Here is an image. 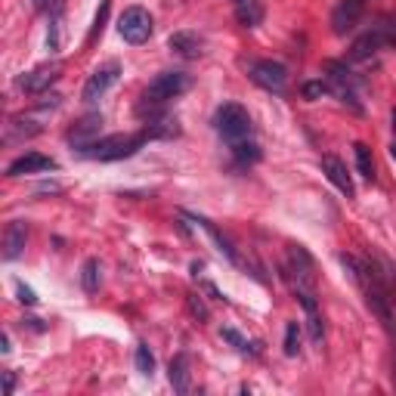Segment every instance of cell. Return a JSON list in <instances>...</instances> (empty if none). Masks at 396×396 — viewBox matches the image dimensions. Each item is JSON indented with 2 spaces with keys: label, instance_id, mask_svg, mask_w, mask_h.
<instances>
[{
  "label": "cell",
  "instance_id": "6da1fadb",
  "mask_svg": "<svg viewBox=\"0 0 396 396\" xmlns=\"http://www.w3.org/2000/svg\"><path fill=\"white\" fill-rule=\"evenodd\" d=\"M149 140H152L149 130H140V134H111V136L90 143L87 149H81V155L93 158V161H121V158L136 155Z\"/></svg>",
  "mask_w": 396,
  "mask_h": 396
},
{
  "label": "cell",
  "instance_id": "7c38bea8",
  "mask_svg": "<svg viewBox=\"0 0 396 396\" xmlns=\"http://www.w3.org/2000/svg\"><path fill=\"white\" fill-rule=\"evenodd\" d=\"M297 300H300L303 313H307L309 341H313V344L319 347V344H322V316H319V303H316L313 288H303V285H297Z\"/></svg>",
  "mask_w": 396,
  "mask_h": 396
},
{
  "label": "cell",
  "instance_id": "7a4b0ae2",
  "mask_svg": "<svg viewBox=\"0 0 396 396\" xmlns=\"http://www.w3.org/2000/svg\"><path fill=\"white\" fill-rule=\"evenodd\" d=\"M189 75L186 71H161V75L155 78V81L146 87V93H143V105L140 111L146 109H161V105H168L170 99L183 96L189 90Z\"/></svg>",
  "mask_w": 396,
  "mask_h": 396
},
{
  "label": "cell",
  "instance_id": "e0dca14e",
  "mask_svg": "<svg viewBox=\"0 0 396 396\" xmlns=\"http://www.w3.org/2000/svg\"><path fill=\"white\" fill-rule=\"evenodd\" d=\"M168 47L177 53V56L183 59H198L201 56V41H198V35H192V31H177V35L168 37Z\"/></svg>",
  "mask_w": 396,
  "mask_h": 396
},
{
  "label": "cell",
  "instance_id": "f1b7e54d",
  "mask_svg": "<svg viewBox=\"0 0 396 396\" xmlns=\"http://www.w3.org/2000/svg\"><path fill=\"white\" fill-rule=\"evenodd\" d=\"M16 294H19V300L28 303V307H35V303H37V294L31 291L28 285H22V282H16Z\"/></svg>",
  "mask_w": 396,
  "mask_h": 396
},
{
  "label": "cell",
  "instance_id": "8fae6325",
  "mask_svg": "<svg viewBox=\"0 0 396 396\" xmlns=\"http://www.w3.org/2000/svg\"><path fill=\"white\" fill-rule=\"evenodd\" d=\"M59 164L53 161V158L41 155V152H25V155H19L16 161L6 168V177H25V174H41V170H56Z\"/></svg>",
  "mask_w": 396,
  "mask_h": 396
},
{
  "label": "cell",
  "instance_id": "d4e9b609",
  "mask_svg": "<svg viewBox=\"0 0 396 396\" xmlns=\"http://www.w3.org/2000/svg\"><path fill=\"white\" fill-rule=\"evenodd\" d=\"M220 334H223V341H229V344H233L235 350H239V353H257V350L248 344V338H242V334L235 332V328H223Z\"/></svg>",
  "mask_w": 396,
  "mask_h": 396
},
{
  "label": "cell",
  "instance_id": "ffe728a7",
  "mask_svg": "<svg viewBox=\"0 0 396 396\" xmlns=\"http://www.w3.org/2000/svg\"><path fill=\"white\" fill-rule=\"evenodd\" d=\"M353 155H356V168H359V174L366 177L368 183L375 180V158H372V149L366 146V143H356L353 146Z\"/></svg>",
  "mask_w": 396,
  "mask_h": 396
},
{
  "label": "cell",
  "instance_id": "52a82bcc",
  "mask_svg": "<svg viewBox=\"0 0 396 396\" xmlns=\"http://www.w3.org/2000/svg\"><path fill=\"white\" fill-rule=\"evenodd\" d=\"M118 75H121V65H118V62H105V65H99L93 75L87 78V84H84L81 99H84V102H96V99H102V96H105V90H109L111 84L118 81Z\"/></svg>",
  "mask_w": 396,
  "mask_h": 396
},
{
  "label": "cell",
  "instance_id": "cb8c5ba5",
  "mask_svg": "<svg viewBox=\"0 0 396 396\" xmlns=\"http://www.w3.org/2000/svg\"><path fill=\"white\" fill-rule=\"evenodd\" d=\"M300 353V325L288 322L285 325V356H297Z\"/></svg>",
  "mask_w": 396,
  "mask_h": 396
},
{
  "label": "cell",
  "instance_id": "7402d4cb",
  "mask_svg": "<svg viewBox=\"0 0 396 396\" xmlns=\"http://www.w3.org/2000/svg\"><path fill=\"white\" fill-rule=\"evenodd\" d=\"M233 155H235V161H242V164H254V161H260V146L257 143H251V140H239V143H233Z\"/></svg>",
  "mask_w": 396,
  "mask_h": 396
},
{
  "label": "cell",
  "instance_id": "4316f807",
  "mask_svg": "<svg viewBox=\"0 0 396 396\" xmlns=\"http://www.w3.org/2000/svg\"><path fill=\"white\" fill-rule=\"evenodd\" d=\"M186 307H189V313H192L195 316V319H201V322H208V307H204V303H201V297H198V294H189L186 297Z\"/></svg>",
  "mask_w": 396,
  "mask_h": 396
},
{
  "label": "cell",
  "instance_id": "4fadbf2b",
  "mask_svg": "<svg viewBox=\"0 0 396 396\" xmlns=\"http://www.w3.org/2000/svg\"><path fill=\"white\" fill-rule=\"evenodd\" d=\"M362 16V0H341L332 12V31L334 35H347V31L356 28Z\"/></svg>",
  "mask_w": 396,
  "mask_h": 396
},
{
  "label": "cell",
  "instance_id": "8992f818",
  "mask_svg": "<svg viewBox=\"0 0 396 396\" xmlns=\"http://www.w3.org/2000/svg\"><path fill=\"white\" fill-rule=\"evenodd\" d=\"M62 75V62H47V65H37V69L25 71V75L16 78V87L25 90V93H44L50 90V84L59 81Z\"/></svg>",
  "mask_w": 396,
  "mask_h": 396
},
{
  "label": "cell",
  "instance_id": "9c48e42d",
  "mask_svg": "<svg viewBox=\"0 0 396 396\" xmlns=\"http://www.w3.org/2000/svg\"><path fill=\"white\" fill-rule=\"evenodd\" d=\"M288 267H291V273L297 276V285L313 288L316 263H313V257H309L307 248L303 245H288Z\"/></svg>",
  "mask_w": 396,
  "mask_h": 396
},
{
  "label": "cell",
  "instance_id": "ba28073f",
  "mask_svg": "<svg viewBox=\"0 0 396 396\" xmlns=\"http://www.w3.org/2000/svg\"><path fill=\"white\" fill-rule=\"evenodd\" d=\"M393 44V37L387 35V31H381V28H375V31H366L362 37H356L353 41V47H350V59L353 62H362V59H372L378 50H384V47H390Z\"/></svg>",
  "mask_w": 396,
  "mask_h": 396
},
{
  "label": "cell",
  "instance_id": "ac0fdd59",
  "mask_svg": "<svg viewBox=\"0 0 396 396\" xmlns=\"http://www.w3.org/2000/svg\"><path fill=\"white\" fill-rule=\"evenodd\" d=\"M192 220H195L198 226L204 229V233L210 235V239H214L217 251H220V254H226V260H229V263H239V251H235V245H233V242H229V235H223L220 229H217L214 223L208 220V217H192Z\"/></svg>",
  "mask_w": 396,
  "mask_h": 396
},
{
  "label": "cell",
  "instance_id": "f546056e",
  "mask_svg": "<svg viewBox=\"0 0 396 396\" xmlns=\"http://www.w3.org/2000/svg\"><path fill=\"white\" fill-rule=\"evenodd\" d=\"M12 390H16V375H12V372H3V393L12 396Z\"/></svg>",
  "mask_w": 396,
  "mask_h": 396
},
{
  "label": "cell",
  "instance_id": "d6a6232c",
  "mask_svg": "<svg viewBox=\"0 0 396 396\" xmlns=\"http://www.w3.org/2000/svg\"><path fill=\"white\" fill-rule=\"evenodd\" d=\"M390 158H393V161H396V140L390 143Z\"/></svg>",
  "mask_w": 396,
  "mask_h": 396
},
{
  "label": "cell",
  "instance_id": "9a60e30c",
  "mask_svg": "<svg viewBox=\"0 0 396 396\" xmlns=\"http://www.w3.org/2000/svg\"><path fill=\"white\" fill-rule=\"evenodd\" d=\"M322 170H325V177L334 183V189H338V192H344L347 198H353V195H356L353 180H350V174H347V164L341 161V158L325 155V158H322Z\"/></svg>",
  "mask_w": 396,
  "mask_h": 396
},
{
  "label": "cell",
  "instance_id": "836d02e7",
  "mask_svg": "<svg viewBox=\"0 0 396 396\" xmlns=\"http://www.w3.org/2000/svg\"><path fill=\"white\" fill-rule=\"evenodd\" d=\"M393 134H396V109H393Z\"/></svg>",
  "mask_w": 396,
  "mask_h": 396
},
{
  "label": "cell",
  "instance_id": "2e32d148",
  "mask_svg": "<svg viewBox=\"0 0 396 396\" xmlns=\"http://www.w3.org/2000/svg\"><path fill=\"white\" fill-rule=\"evenodd\" d=\"M168 378L174 384L177 393H189L192 390V372H189V353H177L170 359V368H168Z\"/></svg>",
  "mask_w": 396,
  "mask_h": 396
},
{
  "label": "cell",
  "instance_id": "5bb4252c",
  "mask_svg": "<svg viewBox=\"0 0 396 396\" xmlns=\"http://www.w3.org/2000/svg\"><path fill=\"white\" fill-rule=\"evenodd\" d=\"M25 242H28V223L25 220L6 223V233H3V257L6 260H19L22 251H25Z\"/></svg>",
  "mask_w": 396,
  "mask_h": 396
},
{
  "label": "cell",
  "instance_id": "3957f363",
  "mask_svg": "<svg viewBox=\"0 0 396 396\" xmlns=\"http://www.w3.org/2000/svg\"><path fill=\"white\" fill-rule=\"evenodd\" d=\"M214 127H217V134H220L223 140L233 146V143H239V140H251L254 124H251V115H248L245 105L223 102L220 109L214 111Z\"/></svg>",
  "mask_w": 396,
  "mask_h": 396
},
{
  "label": "cell",
  "instance_id": "4dcf8cb0",
  "mask_svg": "<svg viewBox=\"0 0 396 396\" xmlns=\"http://www.w3.org/2000/svg\"><path fill=\"white\" fill-rule=\"evenodd\" d=\"M37 192H59V186H56V183H41V186H37Z\"/></svg>",
  "mask_w": 396,
  "mask_h": 396
},
{
  "label": "cell",
  "instance_id": "603a6c76",
  "mask_svg": "<svg viewBox=\"0 0 396 396\" xmlns=\"http://www.w3.org/2000/svg\"><path fill=\"white\" fill-rule=\"evenodd\" d=\"M81 288L87 294L99 291V260H96V257H90V260L81 267Z\"/></svg>",
  "mask_w": 396,
  "mask_h": 396
},
{
  "label": "cell",
  "instance_id": "277c9868",
  "mask_svg": "<svg viewBox=\"0 0 396 396\" xmlns=\"http://www.w3.org/2000/svg\"><path fill=\"white\" fill-rule=\"evenodd\" d=\"M248 78L257 87L269 90V93H285V87H288L285 65L273 62V59H254V62H248Z\"/></svg>",
  "mask_w": 396,
  "mask_h": 396
},
{
  "label": "cell",
  "instance_id": "d6986e66",
  "mask_svg": "<svg viewBox=\"0 0 396 396\" xmlns=\"http://www.w3.org/2000/svg\"><path fill=\"white\" fill-rule=\"evenodd\" d=\"M233 10H235L239 25H245V28H254V25L263 22V3L260 0H233Z\"/></svg>",
  "mask_w": 396,
  "mask_h": 396
},
{
  "label": "cell",
  "instance_id": "484cf974",
  "mask_svg": "<svg viewBox=\"0 0 396 396\" xmlns=\"http://www.w3.org/2000/svg\"><path fill=\"white\" fill-rule=\"evenodd\" d=\"M109 10H111V3H109V0H102V3H99L96 22H93V28H90V37H87V41H93L96 35H102V28H105V19H109Z\"/></svg>",
  "mask_w": 396,
  "mask_h": 396
},
{
  "label": "cell",
  "instance_id": "83f0119b",
  "mask_svg": "<svg viewBox=\"0 0 396 396\" xmlns=\"http://www.w3.org/2000/svg\"><path fill=\"white\" fill-rule=\"evenodd\" d=\"M328 93V84H322V81H307L303 84V96L307 99H322Z\"/></svg>",
  "mask_w": 396,
  "mask_h": 396
},
{
  "label": "cell",
  "instance_id": "44dd1931",
  "mask_svg": "<svg viewBox=\"0 0 396 396\" xmlns=\"http://www.w3.org/2000/svg\"><path fill=\"white\" fill-rule=\"evenodd\" d=\"M134 366H136V372L146 375V378L155 375V356H152L149 344H136V350H134Z\"/></svg>",
  "mask_w": 396,
  "mask_h": 396
},
{
  "label": "cell",
  "instance_id": "5b68a950",
  "mask_svg": "<svg viewBox=\"0 0 396 396\" xmlns=\"http://www.w3.org/2000/svg\"><path fill=\"white\" fill-rule=\"evenodd\" d=\"M118 35H121L127 44H134V47L146 44L152 37L149 10H143V6H127V10L121 12V19H118Z\"/></svg>",
  "mask_w": 396,
  "mask_h": 396
},
{
  "label": "cell",
  "instance_id": "1f68e13d",
  "mask_svg": "<svg viewBox=\"0 0 396 396\" xmlns=\"http://www.w3.org/2000/svg\"><path fill=\"white\" fill-rule=\"evenodd\" d=\"M50 3H53V0H35L37 10H50Z\"/></svg>",
  "mask_w": 396,
  "mask_h": 396
},
{
  "label": "cell",
  "instance_id": "30bf717a",
  "mask_svg": "<svg viewBox=\"0 0 396 396\" xmlns=\"http://www.w3.org/2000/svg\"><path fill=\"white\" fill-rule=\"evenodd\" d=\"M99 130H102V115H84L81 121L75 124V127H69V134H65V140L71 143L78 152L87 149L90 143H96Z\"/></svg>",
  "mask_w": 396,
  "mask_h": 396
}]
</instances>
